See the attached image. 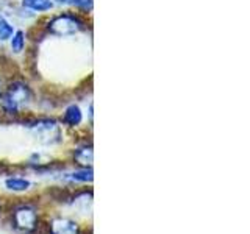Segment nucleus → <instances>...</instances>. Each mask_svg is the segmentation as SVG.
Instances as JSON below:
<instances>
[{"instance_id":"9b49d317","label":"nucleus","mask_w":250,"mask_h":234,"mask_svg":"<svg viewBox=\"0 0 250 234\" xmlns=\"http://www.w3.org/2000/svg\"><path fill=\"white\" fill-rule=\"evenodd\" d=\"M69 178H70V179H74V181L91 183V181H92V170H91V167H89V169L78 170V172H74V174H70Z\"/></svg>"},{"instance_id":"39448f33","label":"nucleus","mask_w":250,"mask_h":234,"mask_svg":"<svg viewBox=\"0 0 250 234\" xmlns=\"http://www.w3.org/2000/svg\"><path fill=\"white\" fill-rule=\"evenodd\" d=\"M50 233L52 234H78V225L69 218H55L50 223Z\"/></svg>"},{"instance_id":"f257e3e1","label":"nucleus","mask_w":250,"mask_h":234,"mask_svg":"<svg viewBox=\"0 0 250 234\" xmlns=\"http://www.w3.org/2000/svg\"><path fill=\"white\" fill-rule=\"evenodd\" d=\"M30 101V91L25 84H13L3 97V108L8 113H18Z\"/></svg>"},{"instance_id":"ddd939ff","label":"nucleus","mask_w":250,"mask_h":234,"mask_svg":"<svg viewBox=\"0 0 250 234\" xmlns=\"http://www.w3.org/2000/svg\"><path fill=\"white\" fill-rule=\"evenodd\" d=\"M75 6H82L84 10H91L92 8V0H72Z\"/></svg>"},{"instance_id":"2eb2a0df","label":"nucleus","mask_w":250,"mask_h":234,"mask_svg":"<svg viewBox=\"0 0 250 234\" xmlns=\"http://www.w3.org/2000/svg\"><path fill=\"white\" fill-rule=\"evenodd\" d=\"M78 234H83V233H82V231H80V233H78ZM89 234H91V233H89Z\"/></svg>"},{"instance_id":"4468645a","label":"nucleus","mask_w":250,"mask_h":234,"mask_svg":"<svg viewBox=\"0 0 250 234\" xmlns=\"http://www.w3.org/2000/svg\"><path fill=\"white\" fill-rule=\"evenodd\" d=\"M0 96H2V83H0Z\"/></svg>"},{"instance_id":"0eeeda50","label":"nucleus","mask_w":250,"mask_h":234,"mask_svg":"<svg viewBox=\"0 0 250 234\" xmlns=\"http://www.w3.org/2000/svg\"><path fill=\"white\" fill-rule=\"evenodd\" d=\"M82 119H83V116H82L80 108L75 106V105L69 106L64 113V117H62V120H64L69 127H77V125H80Z\"/></svg>"},{"instance_id":"20e7f679","label":"nucleus","mask_w":250,"mask_h":234,"mask_svg":"<svg viewBox=\"0 0 250 234\" xmlns=\"http://www.w3.org/2000/svg\"><path fill=\"white\" fill-rule=\"evenodd\" d=\"M38 222L36 211L30 206H21L13 213V223L22 233H33Z\"/></svg>"},{"instance_id":"7ed1b4c3","label":"nucleus","mask_w":250,"mask_h":234,"mask_svg":"<svg viewBox=\"0 0 250 234\" xmlns=\"http://www.w3.org/2000/svg\"><path fill=\"white\" fill-rule=\"evenodd\" d=\"M82 28H83V23L80 22V19H77L75 16H69V14L58 16V18H55L49 25L50 33L57 36L75 35L77 31H80Z\"/></svg>"},{"instance_id":"1a4fd4ad","label":"nucleus","mask_w":250,"mask_h":234,"mask_svg":"<svg viewBox=\"0 0 250 234\" xmlns=\"http://www.w3.org/2000/svg\"><path fill=\"white\" fill-rule=\"evenodd\" d=\"M6 187L10 191H14V192H22V191H27L30 187V181L23 178H8L6 179Z\"/></svg>"},{"instance_id":"f03ea898","label":"nucleus","mask_w":250,"mask_h":234,"mask_svg":"<svg viewBox=\"0 0 250 234\" xmlns=\"http://www.w3.org/2000/svg\"><path fill=\"white\" fill-rule=\"evenodd\" d=\"M31 131H33L35 137L44 145H52L61 140V128L53 120H39L33 125Z\"/></svg>"},{"instance_id":"9d476101","label":"nucleus","mask_w":250,"mask_h":234,"mask_svg":"<svg viewBox=\"0 0 250 234\" xmlns=\"http://www.w3.org/2000/svg\"><path fill=\"white\" fill-rule=\"evenodd\" d=\"M14 33V28L10 22H8L2 14H0V41H6Z\"/></svg>"},{"instance_id":"6e6552de","label":"nucleus","mask_w":250,"mask_h":234,"mask_svg":"<svg viewBox=\"0 0 250 234\" xmlns=\"http://www.w3.org/2000/svg\"><path fill=\"white\" fill-rule=\"evenodd\" d=\"M22 3L25 8L33 11H47L53 6L52 0H22Z\"/></svg>"},{"instance_id":"423d86ee","label":"nucleus","mask_w":250,"mask_h":234,"mask_svg":"<svg viewBox=\"0 0 250 234\" xmlns=\"http://www.w3.org/2000/svg\"><path fill=\"white\" fill-rule=\"evenodd\" d=\"M74 159L77 164H80L84 169H88L92 166V159H94V153H92V148L91 147H83V148H78L74 153Z\"/></svg>"},{"instance_id":"f8f14e48","label":"nucleus","mask_w":250,"mask_h":234,"mask_svg":"<svg viewBox=\"0 0 250 234\" xmlns=\"http://www.w3.org/2000/svg\"><path fill=\"white\" fill-rule=\"evenodd\" d=\"M23 45H25V38H23V33L22 31H18L13 38H11V49L16 52V53H19L23 50Z\"/></svg>"}]
</instances>
